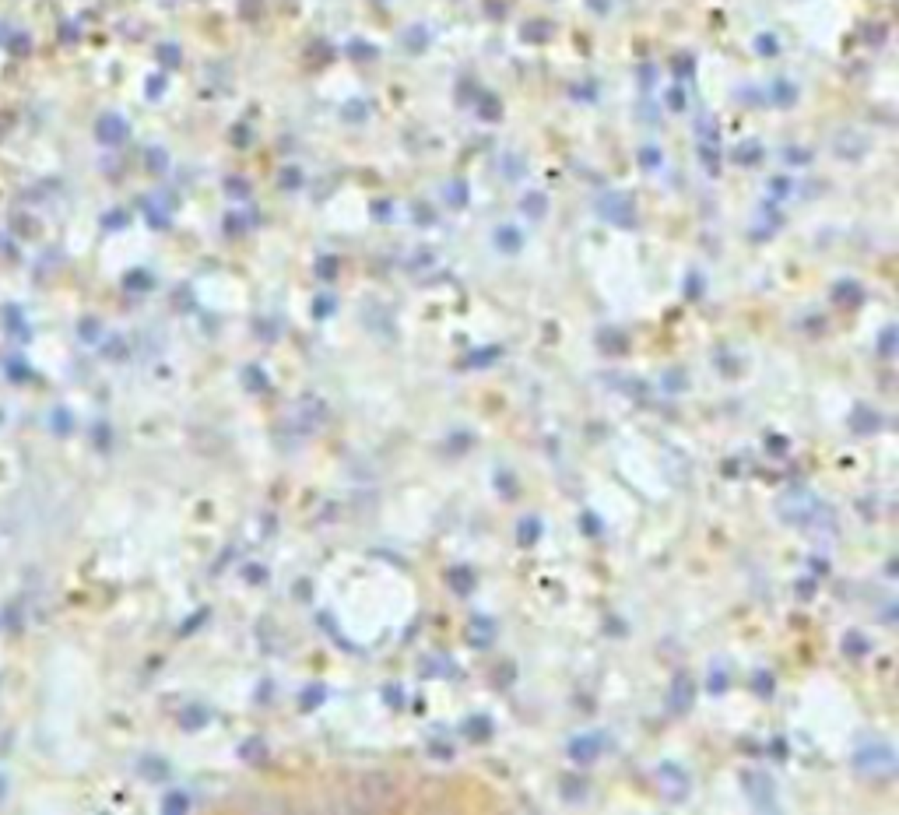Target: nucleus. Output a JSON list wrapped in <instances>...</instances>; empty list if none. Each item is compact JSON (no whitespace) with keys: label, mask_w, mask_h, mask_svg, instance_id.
Listing matches in <instances>:
<instances>
[{"label":"nucleus","mask_w":899,"mask_h":815,"mask_svg":"<svg viewBox=\"0 0 899 815\" xmlns=\"http://www.w3.org/2000/svg\"><path fill=\"white\" fill-rule=\"evenodd\" d=\"M853 769L868 780H892L899 769V756L885 738H865L853 749Z\"/></svg>","instance_id":"f257e3e1"},{"label":"nucleus","mask_w":899,"mask_h":815,"mask_svg":"<svg viewBox=\"0 0 899 815\" xmlns=\"http://www.w3.org/2000/svg\"><path fill=\"white\" fill-rule=\"evenodd\" d=\"M397 791V780L390 773H379V769H369V773H359L355 784H351V794H359V808L366 805H383L386 798H394Z\"/></svg>","instance_id":"f03ea898"},{"label":"nucleus","mask_w":899,"mask_h":815,"mask_svg":"<svg viewBox=\"0 0 899 815\" xmlns=\"http://www.w3.org/2000/svg\"><path fill=\"white\" fill-rule=\"evenodd\" d=\"M826 513L829 510L811 492H794V495H787L784 502H780V520L798 524V527H811V524H818V517H826Z\"/></svg>","instance_id":"7ed1b4c3"},{"label":"nucleus","mask_w":899,"mask_h":815,"mask_svg":"<svg viewBox=\"0 0 899 815\" xmlns=\"http://www.w3.org/2000/svg\"><path fill=\"white\" fill-rule=\"evenodd\" d=\"M738 780H741V791L752 798L755 808H762V812L776 808V780L769 777L766 769H741Z\"/></svg>","instance_id":"20e7f679"},{"label":"nucleus","mask_w":899,"mask_h":815,"mask_svg":"<svg viewBox=\"0 0 899 815\" xmlns=\"http://www.w3.org/2000/svg\"><path fill=\"white\" fill-rule=\"evenodd\" d=\"M597 215H601L604 222L618 225V228H636V225H640L636 204H633L629 193H604V197L597 201Z\"/></svg>","instance_id":"39448f33"},{"label":"nucleus","mask_w":899,"mask_h":815,"mask_svg":"<svg viewBox=\"0 0 899 815\" xmlns=\"http://www.w3.org/2000/svg\"><path fill=\"white\" fill-rule=\"evenodd\" d=\"M695 696H699V685L689 671H678L671 678V689H668V710L675 717H685L692 707H695Z\"/></svg>","instance_id":"423d86ee"},{"label":"nucleus","mask_w":899,"mask_h":815,"mask_svg":"<svg viewBox=\"0 0 899 815\" xmlns=\"http://www.w3.org/2000/svg\"><path fill=\"white\" fill-rule=\"evenodd\" d=\"M601 752H604V731L576 734V738H569V745H566V756H569L576 766H591V763H597Z\"/></svg>","instance_id":"0eeeda50"},{"label":"nucleus","mask_w":899,"mask_h":815,"mask_svg":"<svg viewBox=\"0 0 899 815\" xmlns=\"http://www.w3.org/2000/svg\"><path fill=\"white\" fill-rule=\"evenodd\" d=\"M657 784H660V791H664V798H668V801L689 798V773H685L678 763H671V759H660V766H657Z\"/></svg>","instance_id":"6e6552de"},{"label":"nucleus","mask_w":899,"mask_h":815,"mask_svg":"<svg viewBox=\"0 0 899 815\" xmlns=\"http://www.w3.org/2000/svg\"><path fill=\"white\" fill-rule=\"evenodd\" d=\"M327 404L317 397V394H306L299 404H295V411H292V418H295V425L302 433H313V429H320V425L327 422Z\"/></svg>","instance_id":"1a4fd4ad"},{"label":"nucleus","mask_w":899,"mask_h":815,"mask_svg":"<svg viewBox=\"0 0 899 815\" xmlns=\"http://www.w3.org/2000/svg\"><path fill=\"white\" fill-rule=\"evenodd\" d=\"M495 636H499V622L492 615H471V622L464 626V640L475 650H488L495 643Z\"/></svg>","instance_id":"9d476101"},{"label":"nucleus","mask_w":899,"mask_h":815,"mask_svg":"<svg viewBox=\"0 0 899 815\" xmlns=\"http://www.w3.org/2000/svg\"><path fill=\"white\" fill-rule=\"evenodd\" d=\"M446 584H450V591H453L457 598H471V594L478 591V573L467 566V562H457V566L446 569Z\"/></svg>","instance_id":"9b49d317"},{"label":"nucleus","mask_w":899,"mask_h":815,"mask_svg":"<svg viewBox=\"0 0 899 815\" xmlns=\"http://www.w3.org/2000/svg\"><path fill=\"white\" fill-rule=\"evenodd\" d=\"M502 355H506L502 344H485V348H475L471 355H464V359H460V369H464V373H471V369H492Z\"/></svg>","instance_id":"f8f14e48"},{"label":"nucleus","mask_w":899,"mask_h":815,"mask_svg":"<svg viewBox=\"0 0 899 815\" xmlns=\"http://www.w3.org/2000/svg\"><path fill=\"white\" fill-rule=\"evenodd\" d=\"M608 383L615 386V391H618L622 397L640 401V404H643V401H650V394H653V391H650V383H646V380H640V376H611Z\"/></svg>","instance_id":"ddd939ff"},{"label":"nucleus","mask_w":899,"mask_h":815,"mask_svg":"<svg viewBox=\"0 0 899 815\" xmlns=\"http://www.w3.org/2000/svg\"><path fill=\"white\" fill-rule=\"evenodd\" d=\"M460 734H464L467 742H488L492 734H495V724H492L488 714H471V717H464Z\"/></svg>","instance_id":"4468645a"},{"label":"nucleus","mask_w":899,"mask_h":815,"mask_svg":"<svg viewBox=\"0 0 899 815\" xmlns=\"http://www.w3.org/2000/svg\"><path fill=\"white\" fill-rule=\"evenodd\" d=\"M597 352L601 355H625L629 352V334L618 327H601L597 331Z\"/></svg>","instance_id":"2eb2a0df"},{"label":"nucleus","mask_w":899,"mask_h":815,"mask_svg":"<svg viewBox=\"0 0 899 815\" xmlns=\"http://www.w3.org/2000/svg\"><path fill=\"white\" fill-rule=\"evenodd\" d=\"M847 425H850L853 433H861V436H865V433H875L878 425H882V415H878L871 404H853V411H850Z\"/></svg>","instance_id":"dca6fc26"},{"label":"nucleus","mask_w":899,"mask_h":815,"mask_svg":"<svg viewBox=\"0 0 899 815\" xmlns=\"http://www.w3.org/2000/svg\"><path fill=\"white\" fill-rule=\"evenodd\" d=\"M541 534H544V520L537 513H527V517L517 520V545L520 549H534L541 541Z\"/></svg>","instance_id":"f3484780"},{"label":"nucleus","mask_w":899,"mask_h":815,"mask_svg":"<svg viewBox=\"0 0 899 815\" xmlns=\"http://www.w3.org/2000/svg\"><path fill=\"white\" fill-rule=\"evenodd\" d=\"M495 250L506 257H517L524 250V232L517 225H499L495 228Z\"/></svg>","instance_id":"a211bd4d"},{"label":"nucleus","mask_w":899,"mask_h":815,"mask_svg":"<svg viewBox=\"0 0 899 815\" xmlns=\"http://www.w3.org/2000/svg\"><path fill=\"white\" fill-rule=\"evenodd\" d=\"M559 794L566 801H583L591 794V780L583 777V773H562V777H559Z\"/></svg>","instance_id":"6ab92c4d"},{"label":"nucleus","mask_w":899,"mask_h":815,"mask_svg":"<svg viewBox=\"0 0 899 815\" xmlns=\"http://www.w3.org/2000/svg\"><path fill=\"white\" fill-rule=\"evenodd\" d=\"M95 134H99L102 144H124L127 141V124L120 120V116H102Z\"/></svg>","instance_id":"aec40b11"},{"label":"nucleus","mask_w":899,"mask_h":815,"mask_svg":"<svg viewBox=\"0 0 899 815\" xmlns=\"http://www.w3.org/2000/svg\"><path fill=\"white\" fill-rule=\"evenodd\" d=\"M239 759L243 763H253V766H267L270 763V749H267V742L260 738V734H253V738H246L243 745H239Z\"/></svg>","instance_id":"412c9836"},{"label":"nucleus","mask_w":899,"mask_h":815,"mask_svg":"<svg viewBox=\"0 0 899 815\" xmlns=\"http://www.w3.org/2000/svg\"><path fill=\"white\" fill-rule=\"evenodd\" d=\"M327 696H330V689L324 685V682H309L302 692H299V710H320L324 703H327Z\"/></svg>","instance_id":"4be33fe9"},{"label":"nucleus","mask_w":899,"mask_h":815,"mask_svg":"<svg viewBox=\"0 0 899 815\" xmlns=\"http://www.w3.org/2000/svg\"><path fill=\"white\" fill-rule=\"evenodd\" d=\"M208 720H211V710L201 707V703H190V707H183V714H179V727H183V731H201V727H208Z\"/></svg>","instance_id":"5701e85b"},{"label":"nucleus","mask_w":899,"mask_h":815,"mask_svg":"<svg viewBox=\"0 0 899 815\" xmlns=\"http://www.w3.org/2000/svg\"><path fill=\"white\" fill-rule=\"evenodd\" d=\"M833 299L836 302H843V306H861L865 299H868V292H865V285H857V282H836V288H833Z\"/></svg>","instance_id":"b1692460"},{"label":"nucleus","mask_w":899,"mask_h":815,"mask_svg":"<svg viewBox=\"0 0 899 815\" xmlns=\"http://www.w3.org/2000/svg\"><path fill=\"white\" fill-rule=\"evenodd\" d=\"M243 386H246L250 394H267V391H270V380H267L264 366H257V362L243 366Z\"/></svg>","instance_id":"393cba45"},{"label":"nucleus","mask_w":899,"mask_h":815,"mask_svg":"<svg viewBox=\"0 0 899 815\" xmlns=\"http://www.w3.org/2000/svg\"><path fill=\"white\" fill-rule=\"evenodd\" d=\"M840 647H843L847 657H865V654L871 650V640H868L865 633H857V629H847L843 640H840Z\"/></svg>","instance_id":"a878e982"},{"label":"nucleus","mask_w":899,"mask_h":815,"mask_svg":"<svg viewBox=\"0 0 899 815\" xmlns=\"http://www.w3.org/2000/svg\"><path fill=\"white\" fill-rule=\"evenodd\" d=\"M337 271H341V260L334 253H320L317 264H313V275H317L320 282H337Z\"/></svg>","instance_id":"bb28decb"},{"label":"nucleus","mask_w":899,"mask_h":815,"mask_svg":"<svg viewBox=\"0 0 899 815\" xmlns=\"http://www.w3.org/2000/svg\"><path fill=\"white\" fill-rule=\"evenodd\" d=\"M141 773H144L148 780H166V777H169V763L159 759V756H144V759H141Z\"/></svg>","instance_id":"cd10ccee"},{"label":"nucleus","mask_w":899,"mask_h":815,"mask_svg":"<svg viewBox=\"0 0 899 815\" xmlns=\"http://www.w3.org/2000/svg\"><path fill=\"white\" fill-rule=\"evenodd\" d=\"M520 208H524L527 218H544L549 215V197H544V193H527Z\"/></svg>","instance_id":"c85d7f7f"},{"label":"nucleus","mask_w":899,"mask_h":815,"mask_svg":"<svg viewBox=\"0 0 899 815\" xmlns=\"http://www.w3.org/2000/svg\"><path fill=\"white\" fill-rule=\"evenodd\" d=\"M896 348H899V327H882V334H878V355H885V359H892L896 355Z\"/></svg>","instance_id":"c756f323"},{"label":"nucleus","mask_w":899,"mask_h":815,"mask_svg":"<svg viewBox=\"0 0 899 815\" xmlns=\"http://www.w3.org/2000/svg\"><path fill=\"white\" fill-rule=\"evenodd\" d=\"M752 689H755V696H762V700H773V692H776V678H773V671H755L752 675Z\"/></svg>","instance_id":"7c9ffc66"},{"label":"nucleus","mask_w":899,"mask_h":815,"mask_svg":"<svg viewBox=\"0 0 899 815\" xmlns=\"http://www.w3.org/2000/svg\"><path fill=\"white\" fill-rule=\"evenodd\" d=\"M425 749H428V756H433V759H439V763H450V759L457 756V749H453V745H450L446 738H439V734H433V738H428V745H425Z\"/></svg>","instance_id":"2f4dec72"},{"label":"nucleus","mask_w":899,"mask_h":815,"mask_svg":"<svg viewBox=\"0 0 899 815\" xmlns=\"http://www.w3.org/2000/svg\"><path fill=\"white\" fill-rule=\"evenodd\" d=\"M731 159H734V162H741V166H752V162H759V159H762V148H759L755 141H745V144H741V148L731 155Z\"/></svg>","instance_id":"473e14b6"},{"label":"nucleus","mask_w":899,"mask_h":815,"mask_svg":"<svg viewBox=\"0 0 899 815\" xmlns=\"http://www.w3.org/2000/svg\"><path fill=\"white\" fill-rule=\"evenodd\" d=\"M334 313H337V299L334 295H317V299H313V317H317V320H327Z\"/></svg>","instance_id":"72a5a7b5"},{"label":"nucleus","mask_w":899,"mask_h":815,"mask_svg":"<svg viewBox=\"0 0 899 815\" xmlns=\"http://www.w3.org/2000/svg\"><path fill=\"white\" fill-rule=\"evenodd\" d=\"M580 531L587 534V538H601L604 524H601V517H597L594 510H583V517H580Z\"/></svg>","instance_id":"f704fd0d"},{"label":"nucleus","mask_w":899,"mask_h":815,"mask_svg":"<svg viewBox=\"0 0 899 815\" xmlns=\"http://www.w3.org/2000/svg\"><path fill=\"white\" fill-rule=\"evenodd\" d=\"M124 285H127L130 292H148V288L155 285V278L148 275V271H130V275L124 278Z\"/></svg>","instance_id":"c9c22d12"},{"label":"nucleus","mask_w":899,"mask_h":815,"mask_svg":"<svg viewBox=\"0 0 899 815\" xmlns=\"http://www.w3.org/2000/svg\"><path fill=\"white\" fill-rule=\"evenodd\" d=\"M727 685H731L727 671H724V668H713V671H710V678H707V692H710V696H724V692H727Z\"/></svg>","instance_id":"e433bc0d"},{"label":"nucleus","mask_w":899,"mask_h":815,"mask_svg":"<svg viewBox=\"0 0 899 815\" xmlns=\"http://www.w3.org/2000/svg\"><path fill=\"white\" fill-rule=\"evenodd\" d=\"M190 808V794L186 791H169L162 798V812H186Z\"/></svg>","instance_id":"4c0bfd02"},{"label":"nucleus","mask_w":899,"mask_h":815,"mask_svg":"<svg viewBox=\"0 0 899 815\" xmlns=\"http://www.w3.org/2000/svg\"><path fill=\"white\" fill-rule=\"evenodd\" d=\"M446 197H450L453 208H467V186H464V179H453V183L446 186Z\"/></svg>","instance_id":"58836bf2"},{"label":"nucleus","mask_w":899,"mask_h":815,"mask_svg":"<svg viewBox=\"0 0 899 815\" xmlns=\"http://www.w3.org/2000/svg\"><path fill=\"white\" fill-rule=\"evenodd\" d=\"M766 450H769V457H787V450H791V440L787 436H766Z\"/></svg>","instance_id":"ea45409f"},{"label":"nucleus","mask_w":899,"mask_h":815,"mask_svg":"<svg viewBox=\"0 0 899 815\" xmlns=\"http://www.w3.org/2000/svg\"><path fill=\"white\" fill-rule=\"evenodd\" d=\"M246 225H250V218H243V215H225L221 218V228L228 232V236H243Z\"/></svg>","instance_id":"a19ab883"},{"label":"nucleus","mask_w":899,"mask_h":815,"mask_svg":"<svg viewBox=\"0 0 899 815\" xmlns=\"http://www.w3.org/2000/svg\"><path fill=\"white\" fill-rule=\"evenodd\" d=\"M383 703L394 707V710H401V707H404V685H386V689H383Z\"/></svg>","instance_id":"79ce46f5"},{"label":"nucleus","mask_w":899,"mask_h":815,"mask_svg":"<svg viewBox=\"0 0 899 815\" xmlns=\"http://www.w3.org/2000/svg\"><path fill=\"white\" fill-rule=\"evenodd\" d=\"M278 183H281V190H299V186H302V173H299L295 166H288V169H281Z\"/></svg>","instance_id":"37998d69"},{"label":"nucleus","mask_w":899,"mask_h":815,"mask_svg":"<svg viewBox=\"0 0 899 815\" xmlns=\"http://www.w3.org/2000/svg\"><path fill=\"white\" fill-rule=\"evenodd\" d=\"M702 292H707V282H702V278L695 275V271H692V275L685 278V295L695 302V299H702Z\"/></svg>","instance_id":"c03bdc74"},{"label":"nucleus","mask_w":899,"mask_h":815,"mask_svg":"<svg viewBox=\"0 0 899 815\" xmlns=\"http://www.w3.org/2000/svg\"><path fill=\"white\" fill-rule=\"evenodd\" d=\"M208 615H211V611H208V608H201V611H197V615H190V618H186V622H183V626H179V633H183V636H190V633H193V629H201V626H204V618H208Z\"/></svg>","instance_id":"a18cd8bd"},{"label":"nucleus","mask_w":899,"mask_h":815,"mask_svg":"<svg viewBox=\"0 0 899 815\" xmlns=\"http://www.w3.org/2000/svg\"><path fill=\"white\" fill-rule=\"evenodd\" d=\"M664 386H668V391H685V386H689V376H685L682 369L664 373Z\"/></svg>","instance_id":"49530a36"},{"label":"nucleus","mask_w":899,"mask_h":815,"mask_svg":"<svg viewBox=\"0 0 899 815\" xmlns=\"http://www.w3.org/2000/svg\"><path fill=\"white\" fill-rule=\"evenodd\" d=\"M243 576H246V584H264V580H267V569H264L260 562H250V566L243 569Z\"/></svg>","instance_id":"de8ad7c7"},{"label":"nucleus","mask_w":899,"mask_h":815,"mask_svg":"<svg viewBox=\"0 0 899 815\" xmlns=\"http://www.w3.org/2000/svg\"><path fill=\"white\" fill-rule=\"evenodd\" d=\"M225 190L232 193V197H239V201H246V197H250V186H246L243 179H225Z\"/></svg>","instance_id":"09e8293b"},{"label":"nucleus","mask_w":899,"mask_h":815,"mask_svg":"<svg viewBox=\"0 0 899 815\" xmlns=\"http://www.w3.org/2000/svg\"><path fill=\"white\" fill-rule=\"evenodd\" d=\"M482 116H485V120H499V99L495 95L482 99Z\"/></svg>","instance_id":"8fccbe9b"},{"label":"nucleus","mask_w":899,"mask_h":815,"mask_svg":"<svg viewBox=\"0 0 899 815\" xmlns=\"http://www.w3.org/2000/svg\"><path fill=\"white\" fill-rule=\"evenodd\" d=\"M495 675H499V678H495V682H499V685H513V675H517V665H513V661H510V665H499V668H495Z\"/></svg>","instance_id":"3c124183"},{"label":"nucleus","mask_w":899,"mask_h":815,"mask_svg":"<svg viewBox=\"0 0 899 815\" xmlns=\"http://www.w3.org/2000/svg\"><path fill=\"white\" fill-rule=\"evenodd\" d=\"M495 478H499V492H502V495H506V499H513V495H517V485H513V475H502V471H499V475H495Z\"/></svg>","instance_id":"603ef678"},{"label":"nucleus","mask_w":899,"mask_h":815,"mask_svg":"<svg viewBox=\"0 0 899 815\" xmlns=\"http://www.w3.org/2000/svg\"><path fill=\"white\" fill-rule=\"evenodd\" d=\"M815 591H818V584H815V580H801V584H798V598H801V601H811V598H815Z\"/></svg>","instance_id":"864d4df0"},{"label":"nucleus","mask_w":899,"mask_h":815,"mask_svg":"<svg viewBox=\"0 0 899 815\" xmlns=\"http://www.w3.org/2000/svg\"><path fill=\"white\" fill-rule=\"evenodd\" d=\"M769 752H773V759H780V763H784L791 749H787V742H784V738H780V734H776V738H773V745H769Z\"/></svg>","instance_id":"5fc2aeb1"},{"label":"nucleus","mask_w":899,"mask_h":815,"mask_svg":"<svg viewBox=\"0 0 899 815\" xmlns=\"http://www.w3.org/2000/svg\"><path fill=\"white\" fill-rule=\"evenodd\" d=\"M640 162H643L646 169H657V162H660V155H657V148H643V151H640Z\"/></svg>","instance_id":"6e6d98bb"},{"label":"nucleus","mask_w":899,"mask_h":815,"mask_svg":"<svg viewBox=\"0 0 899 815\" xmlns=\"http://www.w3.org/2000/svg\"><path fill=\"white\" fill-rule=\"evenodd\" d=\"M464 446H471V436H467V433H460V436H453L446 443V450H464Z\"/></svg>","instance_id":"4d7b16f0"},{"label":"nucleus","mask_w":899,"mask_h":815,"mask_svg":"<svg viewBox=\"0 0 899 815\" xmlns=\"http://www.w3.org/2000/svg\"><path fill=\"white\" fill-rule=\"evenodd\" d=\"M148 166H151L155 173L166 169V155H162V151H151V155H148Z\"/></svg>","instance_id":"13d9d810"},{"label":"nucleus","mask_w":899,"mask_h":815,"mask_svg":"<svg viewBox=\"0 0 899 815\" xmlns=\"http://www.w3.org/2000/svg\"><path fill=\"white\" fill-rule=\"evenodd\" d=\"M415 218H418V222H425V225H433V222H436V215L428 211L425 204H418V208H415Z\"/></svg>","instance_id":"bf43d9fd"},{"label":"nucleus","mask_w":899,"mask_h":815,"mask_svg":"<svg viewBox=\"0 0 899 815\" xmlns=\"http://www.w3.org/2000/svg\"><path fill=\"white\" fill-rule=\"evenodd\" d=\"M808 566H811V573H818V576L829 573V562H826V559H808Z\"/></svg>","instance_id":"052dcab7"},{"label":"nucleus","mask_w":899,"mask_h":815,"mask_svg":"<svg viewBox=\"0 0 899 815\" xmlns=\"http://www.w3.org/2000/svg\"><path fill=\"white\" fill-rule=\"evenodd\" d=\"M232 141H236L239 148H246V141H250V130H246V127H236V130H232Z\"/></svg>","instance_id":"680f3d73"},{"label":"nucleus","mask_w":899,"mask_h":815,"mask_svg":"<svg viewBox=\"0 0 899 815\" xmlns=\"http://www.w3.org/2000/svg\"><path fill=\"white\" fill-rule=\"evenodd\" d=\"M373 215H376V218H386V215H390V204H373Z\"/></svg>","instance_id":"e2e57ef3"}]
</instances>
